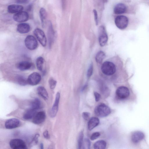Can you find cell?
I'll return each mask as SVG.
<instances>
[{
  "instance_id": "cell-1",
  "label": "cell",
  "mask_w": 149,
  "mask_h": 149,
  "mask_svg": "<svg viewBox=\"0 0 149 149\" xmlns=\"http://www.w3.org/2000/svg\"><path fill=\"white\" fill-rule=\"evenodd\" d=\"M101 69L102 72L107 76H111L114 74L116 71L115 64L109 61H106L102 64Z\"/></svg>"
},
{
  "instance_id": "cell-36",
  "label": "cell",
  "mask_w": 149,
  "mask_h": 149,
  "mask_svg": "<svg viewBox=\"0 0 149 149\" xmlns=\"http://www.w3.org/2000/svg\"><path fill=\"white\" fill-rule=\"evenodd\" d=\"M94 94L96 101L98 102L99 101L101 97L100 95L97 92H94Z\"/></svg>"
},
{
  "instance_id": "cell-20",
  "label": "cell",
  "mask_w": 149,
  "mask_h": 149,
  "mask_svg": "<svg viewBox=\"0 0 149 149\" xmlns=\"http://www.w3.org/2000/svg\"><path fill=\"white\" fill-rule=\"evenodd\" d=\"M38 94L45 100H48L49 97L48 93L46 89L43 86H40L37 88Z\"/></svg>"
},
{
  "instance_id": "cell-27",
  "label": "cell",
  "mask_w": 149,
  "mask_h": 149,
  "mask_svg": "<svg viewBox=\"0 0 149 149\" xmlns=\"http://www.w3.org/2000/svg\"><path fill=\"white\" fill-rule=\"evenodd\" d=\"M44 59L42 57H38L36 61V66L37 69L40 71H43Z\"/></svg>"
},
{
  "instance_id": "cell-9",
  "label": "cell",
  "mask_w": 149,
  "mask_h": 149,
  "mask_svg": "<svg viewBox=\"0 0 149 149\" xmlns=\"http://www.w3.org/2000/svg\"><path fill=\"white\" fill-rule=\"evenodd\" d=\"M116 94L117 97L120 99H125L128 97L130 91L128 88L124 86H120L117 89Z\"/></svg>"
},
{
  "instance_id": "cell-38",
  "label": "cell",
  "mask_w": 149,
  "mask_h": 149,
  "mask_svg": "<svg viewBox=\"0 0 149 149\" xmlns=\"http://www.w3.org/2000/svg\"><path fill=\"white\" fill-rule=\"evenodd\" d=\"M28 0H15L17 3L22 4L26 2Z\"/></svg>"
},
{
  "instance_id": "cell-29",
  "label": "cell",
  "mask_w": 149,
  "mask_h": 149,
  "mask_svg": "<svg viewBox=\"0 0 149 149\" xmlns=\"http://www.w3.org/2000/svg\"><path fill=\"white\" fill-rule=\"evenodd\" d=\"M91 146V142L89 140L87 139L84 140L81 148L89 149Z\"/></svg>"
},
{
  "instance_id": "cell-4",
  "label": "cell",
  "mask_w": 149,
  "mask_h": 149,
  "mask_svg": "<svg viewBox=\"0 0 149 149\" xmlns=\"http://www.w3.org/2000/svg\"><path fill=\"white\" fill-rule=\"evenodd\" d=\"M108 37L105 29L103 26H100L98 29V40L100 45L104 46L107 43Z\"/></svg>"
},
{
  "instance_id": "cell-39",
  "label": "cell",
  "mask_w": 149,
  "mask_h": 149,
  "mask_svg": "<svg viewBox=\"0 0 149 149\" xmlns=\"http://www.w3.org/2000/svg\"><path fill=\"white\" fill-rule=\"evenodd\" d=\"M40 146L41 149H43L44 148V145L42 143H40Z\"/></svg>"
},
{
  "instance_id": "cell-26",
  "label": "cell",
  "mask_w": 149,
  "mask_h": 149,
  "mask_svg": "<svg viewBox=\"0 0 149 149\" xmlns=\"http://www.w3.org/2000/svg\"><path fill=\"white\" fill-rule=\"evenodd\" d=\"M105 53L102 51H99L96 54L95 59L96 62L98 63H101L105 57Z\"/></svg>"
},
{
  "instance_id": "cell-15",
  "label": "cell",
  "mask_w": 149,
  "mask_h": 149,
  "mask_svg": "<svg viewBox=\"0 0 149 149\" xmlns=\"http://www.w3.org/2000/svg\"><path fill=\"white\" fill-rule=\"evenodd\" d=\"M144 134L143 132L137 131L134 132L131 136V140L134 143H137L143 140L144 138Z\"/></svg>"
},
{
  "instance_id": "cell-14",
  "label": "cell",
  "mask_w": 149,
  "mask_h": 149,
  "mask_svg": "<svg viewBox=\"0 0 149 149\" xmlns=\"http://www.w3.org/2000/svg\"><path fill=\"white\" fill-rule=\"evenodd\" d=\"M32 63L27 61H22L16 65L17 68L21 71H25L30 69L32 67Z\"/></svg>"
},
{
  "instance_id": "cell-31",
  "label": "cell",
  "mask_w": 149,
  "mask_h": 149,
  "mask_svg": "<svg viewBox=\"0 0 149 149\" xmlns=\"http://www.w3.org/2000/svg\"><path fill=\"white\" fill-rule=\"evenodd\" d=\"M49 84L50 89H53L56 86L57 81L53 78H51L49 80Z\"/></svg>"
},
{
  "instance_id": "cell-2",
  "label": "cell",
  "mask_w": 149,
  "mask_h": 149,
  "mask_svg": "<svg viewBox=\"0 0 149 149\" xmlns=\"http://www.w3.org/2000/svg\"><path fill=\"white\" fill-rule=\"evenodd\" d=\"M95 114L101 117H106L111 113L109 108L104 104H101L97 105L94 110Z\"/></svg>"
},
{
  "instance_id": "cell-8",
  "label": "cell",
  "mask_w": 149,
  "mask_h": 149,
  "mask_svg": "<svg viewBox=\"0 0 149 149\" xmlns=\"http://www.w3.org/2000/svg\"><path fill=\"white\" fill-rule=\"evenodd\" d=\"M28 84L32 86L38 84L41 80V75L37 72H33L30 74L27 79Z\"/></svg>"
},
{
  "instance_id": "cell-34",
  "label": "cell",
  "mask_w": 149,
  "mask_h": 149,
  "mask_svg": "<svg viewBox=\"0 0 149 149\" xmlns=\"http://www.w3.org/2000/svg\"><path fill=\"white\" fill-rule=\"evenodd\" d=\"M93 13L94 15V17L95 24L96 25L98 24V17L97 12L95 9L93 10Z\"/></svg>"
},
{
  "instance_id": "cell-6",
  "label": "cell",
  "mask_w": 149,
  "mask_h": 149,
  "mask_svg": "<svg viewBox=\"0 0 149 149\" xmlns=\"http://www.w3.org/2000/svg\"><path fill=\"white\" fill-rule=\"evenodd\" d=\"M9 145L11 148L13 149H26L27 148L25 142L20 139H11L10 141Z\"/></svg>"
},
{
  "instance_id": "cell-28",
  "label": "cell",
  "mask_w": 149,
  "mask_h": 149,
  "mask_svg": "<svg viewBox=\"0 0 149 149\" xmlns=\"http://www.w3.org/2000/svg\"><path fill=\"white\" fill-rule=\"evenodd\" d=\"M84 134L82 131L79 134L78 139V147L79 149L81 148L84 140Z\"/></svg>"
},
{
  "instance_id": "cell-30",
  "label": "cell",
  "mask_w": 149,
  "mask_h": 149,
  "mask_svg": "<svg viewBox=\"0 0 149 149\" xmlns=\"http://www.w3.org/2000/svg\"><path fill=\"white\" fill-rule=\"evenodd\" d=\"M39 136L40 135L38 134H37L35 135L30 144V146H33L38 143Z\"/></svg>"
},
{
  "instance_id": "cell-11",
  "label": "cell",
  "mask_w": 149,
  "mask_h": 149,
  "mask_svg": "<svg viewBox=\"0 0 149 149\" xmlns=\"http://www.w3.org/2000/svg\"><path fill=\"white\" fill-rule=\"evenodd\" d=\"M20 125V121L17 118H13L7 120L5 122V127L8 129H11L18 127Z\"/></svg>"
},
{
  "instance_id": "cell-3",
  "label": "cell",
  "mask_w": 149,
  "mask_h": 149,
  "mask_svg": "<svg viewBox=\"0 0 149 149\" xmlns=\"http://www.w3.org/2000/svg\"><path fill=\"white\" fill-rule=\"evenodd\" d=\"M128 22V18L124 15L118 16L115 19V23L116 26L121 30L125 29L127 27Z\"/></svg>"
},
{
  "instance_id": "cell-13",
  "label": "cell",
  "mask_w": 149,
  "mask_h": 149,
  "mask_svg": "<svg viewBox=\"0 0 149 149\" xmlns=\"http://www.w3.org/2000/svg\"><path fill=\"white\" fill-rule=\"evenodd\" d=\"M46 117V114L44 111H39L36 113L33 118L32 122L36 124H40L45 121Z\"/></svg>"
},
{
  "instance_id": "cell-33",
  "label": "cell",
  "mask_w": 149,
  "mask_h": 149,
  "mask_svg": "<svg viewBox=\"0 0 149 149\" xmlns=\"http://www.w3.org/2000/svg\"><path fill=\"white\" fill-rule=\"evenodd\" d=\"M100 135V134L99 132H94L91 135L90 139L92 140H95L99 137Z\"/></svg>"
},
{
  "instance_id": "cell-12",
  "label": "cell",
  "mask_w": 149,
  "mask_h": 149,
  "mask_svg": "<svg viewBox=\"0 0 149 149\" xmlns=\"http://www.w3.org/2000/svg\"><path fill=\"white\" fill-rule=\"evenodd\" d=\"M60 94L58 92L56 96L55 100L50 112V116L52 118L55 117L58 112Z\"/></svg>"
},
{
  "instance_id": "cell-17",
  "label": "cell",
  "mask_w": 149,
  "mask_h": 149,
  "mask_svg": "<svg viewBox=\"0 0 149 149\" xmlns=\"http://www.w3.org/2000/svg\"><path fill=\"white\" fill-rule=\"evenodd\" d=\"M23 8V7L21 5L11 4L8 6L7 10L9 13H16L22 11Z\"/></svg>"
},
{
  "instance_id": "cell-22",
  "label": "cell",
  "mask_w": 149,
  "mask_h": 149,
  "mask_svg": "<svg viewBox=\"0 0 149 149\" xmlns=\"http://www.w3.org/2000/svg\"><path fill=\"white\" fill-rule=\"evenodd\" d=\"M30 108L37 110L39 109L41 106V102L40 100L38 98H35L31 102Z\"/></svg>"
},
{
  "instance_id": "cell-19",
  "label": "cell",
  "mask_w": 149,
  "mask_h": 149,
  "mask_svg": "<svg viewBox=\"0 0 149 149\" xmlns=\"http://www.w3.org/2000/svg\"><path fill=\"white\" fill-rule=\"evenodd\" d=\"M100 120L96 117H93L89 120L88 124V127L89 130H91L97 126L99 124Z\"/></svg>"
},
{
  "instance_id": "cell-16",
  "label": "cell",
  "mask_w": 149,
  "mask_h": 149,
  "mask_svg": "<svg viewBox=\"0 0 149 149\" xmlns=\"http://www.w3.org/2000/svg\"><path fill=\"white\" fill-rule=\"evenodd\" d=\"M30 29L29 24L27 23H22L18 25L17 27V32L21 34H24L29 32Z\"/></svg>"
},
{
  "instance_id": "cell-7",
  "label": "cell",
  "mask_w": 149,
  "mask_h": 149,
  "mask_svg": "<svg viewBox=\"0 0 149 149\" xmlns=\"http://www.w3.org/2000/svg\"><path fill=\"white\" fill-rule=\"evenodd\" d=\"M33 33L41 45L45 47L47 44V39L43 31L39 28H36L34 30Z\"/></svg>"
},
{
  "instance_id": "cell-21",
  "label": "cell",
  "mask_w": 149,
  "mask_h": 149,
  "mask_svg": "<svg viewBox=\"0 0 149 149\" xmlns=\"http://www.w3.org/2000/svg\"><path fill=\"white\" fill-rule=\"evenodd\" d=\"M36 110L30 108L27 110L23 115V118L25 120H29L33 118L36 113Z\"/></svg>"
},
{
  "instance_id": "cell-23",
  "label": "cell",
  "mask_w": 149,
  "mask_h": 149,
  "mask_svg": "<svg viewBox=\"0 0 149 149\" xmlns=\"http://www.w3.org/2000/svg\"><path fill=\"white\" fill-rule=\"evenodd\" d=\"M106 142L103 140H100L96 142L94 144V148L95 149H104L106 148Z\"/></svg>"
},
{
  "instance_id": "cell-35",
  "label": "cell",
  "mask_w": 149,
  "mask_h": 149,
  "mask_svg": "<svg viewBox=\"0 0 149 149\" xmlns=\"http://www.w3.org/2000/svg\"><path fill=\"white\" fill-rule=\"evenodd\" d=\"M82 117L85 120H87L89 118L90 113L88 112H85L82 113Z\"/></svg>"
},
{
  "instance_id": "cell-10",
  "label": "cell",
  "mask_w": 149,
  "mask_h": 149,
  "mask_svg": "<svg viewBox=\"0 0 149 149\" xmlns=\"http://www.w3.org/2000/svg\"><path fill=\"white\" fill-rule=\"evenodd\" d=\"M29 18L28 13L24 11H21L15 13L13 16V19L16 22H23L27 21Z\"/></svg>"
},
{
  "instance_id": "cell-37",
  "label": "cell",
  "mask_w": 149,
  "mask_h": 149,
  "mask_svg": "<svg viewBox=\"0 0 149 149\" xmlns=\"http://www.w3.org/2000/svg\"><path fill=\"white\" fill-rule=\"evenodd\" d=\"M44 137L47 139H49L50 137V135L49 134V132L47 130L45 131L43 134Z\"/></svg>"
},
{
  "instance_id": "cell-25",
  "label": "cell",
  "mask_w": 149,
  "mask_h": 149,
  "mask_svg": "<svg viewBox=\"0 0 149 149\" xmlns=\"http://www.w3.org/2000/svg\"><path fill=\"white\" fill-rule=\"evenodd\" d=\"M16 79L17 83L21 86H25L28 84L27 79L22 76H17Z\"/></svg>"
},
{
  "instance_id": "cell-32",
  "label": "cell",
  "mask_w": 149,
  "mask_h": 149,
  "mask_svg": "<svg viewBox=\"0 0 149 149\" xmlns=\"http://www.w3.org/2000/svg\"><path fill=\"white\" fill-rule=\"evenodd\" d=\"M93 71V65L92 63H91L87 70V77L89 78L92 75Z\"/></svg>"
},
{
  "instance_id": "cell-18",
  "label": "cell",
  "mask_w": 149,
  "mask_h": 149,
  "mask_svg": "<svg viewBox=\"0 0 149 149\" xmlns=\"http://www.w3.org/2000/svg\"><path fill=\"white\" fill-rule=\"evenodd\" d=\"M127 8L123 3H120L117 4L114 8V12L116 14H120L125 13Z\"/></svg>"
},
{
  "instance_id": "cell-5",
  "label": "cell",
  "mask_w": 149,
  "mask_h": 149,
  "mask_svg": "<svg viewBox=\"0 0 149 149\" xmlns=\"http://www.w3.org/2000/svg\"><path fill=\"white\" fill-rule=\"evenodd\" d=\"M24 43L27 48L31 50L35 49L38 45L37 40L34 36L31 35L27 36L25 38Z\"/></svg>"
},
{
  "instance_id": "cell-24",
  "label": "cell",
  "mask_w": 149,
  "mask_h": 149,
  "mask_svg": "<svg viewBox=\"0 0 149 149\" xmlns=\"http://www.w3.org/2000/svg\"><path fill=\"white\" fill-rule=\"evenodd\" d=\"M39 15L42 26L45 25V20L47 17V12L45 8H42L39 11Z\"/></svg>"
}]
</instances>
